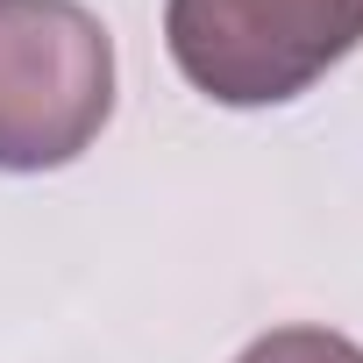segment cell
I'll use <instances>...</instances> for the list:
<instances>
[{
  "label": "cell",
  "mask_w": 363,
  "mask_h": 363,
  "mask_svg": "<svg viewBox=\"0 0 363 363\" xmlns=\"http://www.w3.org/2000/svg\"><path fill=\"white\" fill-rule=\"evenodd\" d=\"M114 114V43L79 0H0V171H57Z\"/></svg>",
  "instance_id": "1"
},
{
  "label": "cell",
  "mask_w": 363,
  "mask_h": 363,
  "mask_svg": "<svg viewBox=\"0 0 363 363\" xmlns=\"http://www.w3.org/2000/svg\"><path fill=\"white\" fill-rule=\"evenodd\" d=\"M363 43V0H164V50L221 107H278Z\"/></svg>",
  "instance_id": "2"
},
{
  "label": "cell",
  "mask_w": 363,
  "mask_h": 363,
  "mask_svg": "<svg viewBox=\"0 0 363 363\" xmlns=\"http://www.w3.org/2000/svg\"><path fill=\"white\" fill-rule=\"evenodd\" d=\"M235 363H363V342H349L335 328H271Z\"/></svg>",
  "instance_id": "3"
}]
</instances>
